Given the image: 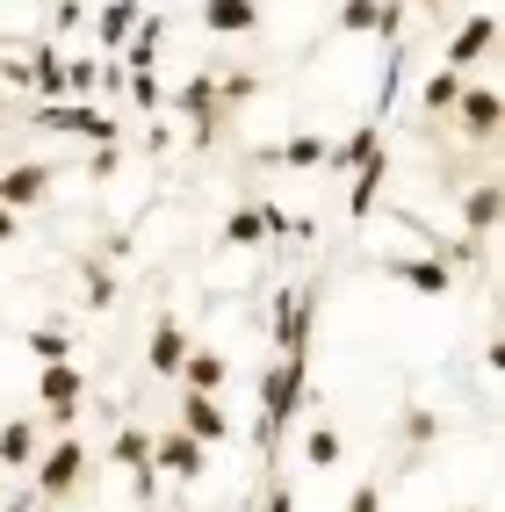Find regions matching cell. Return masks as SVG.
Returning <instances> with one entry per match:
<instances>
[{"label": "cell", "instance_id": "cell-1", "mask_svg": "<svg viewBox=\"0 0 505 512\" xmlns=\"http://www.w3.org/2000/svg\"><path fill=\"white\" fill-rule=\"evenodd\" d=\"M303 404H311V354H275L260 375V455H275V440L296 426Z\"/></svg>", "mask_w": 505, "mask_h": 512}, {"label": "cell", "instance_id": "cell-2", "mask_svg": "<svg viewBox=\"0 0 505 512\" xmlns=\"http://www.w3.org/2000/svg\"><path fill=\"white\" fill-rule=\"evenodd\" d=\"M29 123L51 130V138H87V145H116V116L94 109V101H44L29 109Z\"/></svg>", "mask_w": 505, "mask_h": 512}, {"label": "cell", "instance_id": "cell-3", "mask_svg": "<svg viewBox=\"0 0 505 512\" xmlns=\"http://www.w3.org/2000/svg\"><path fill=\"white\" fill-rule=\"evenodd\" d=\"M87 462H94V455L80 448V440H73V433H58L51 448H44L37 462H29V469H37V498H44V505L73 498V491H80V476H87Z\"/></svg>", "mask_w": 505, "mask_h": 512}, {"label": "cell", "instance_id": "cell-4", "mask_svg": "<svg viewBox=\"0 0 505 512\" xmlns=\"http://www.w3.org/2000/svg\"><path fill=\"white\" fill-rule=\"evenodd\" d=\"M109 462L130 476V498H138V505H159V469H152V433L145 426H116Z\"/></svg>", "mask_w": 505, "mask_h": 512}, {"label": "cell", "instance_id": "cell-5", "mask_svg": "<svg viewBox=\"0 0 505 512\" xmlns=\"http://www.w3.org/2000/svg\"><path fill=\"white\" fill-rule=\"evenodd\" d=\"M166 109H181L188 130H195V145H217V123H224V94H217V73H188L181 94L166 101Z\"/></svg>", "mask_w": 505, "mask_h": 512}, {"label": "cell", "instance_id": "cell-6", "mask_svg": "<svg viewBox=\"0 0 505 512\" xmlns=\"http://www.w3.org/2000/svg\"><path fill=\"white\" fill-rule=\"evenodd\" d=\"M311 318H318V289L282 282V296H275V354H311Z\"/></svg>", "mask_w": 505, "mask_h": 512}, {"label": "cell", "instance_id": "cell-7", "mask_svg": "<svg viewBox=\"0 0 505 512\" xmlns=\"http://www.w3.org/2000/svg\"><path fill=\"white\" fill-rule=\"evenodd\" d=\"M152 469H159V476H174V484H202V469H210V448H202L195 433L166 426V433H152Z\"/></svg>", "mask_w": 505, "mask_h": 512}, {"label": "cell", "instance_id": "cell-8", "mask_svg": "<svg viewBox=\"0 0 505 512\" xmlns=\"http://www.w3.org/2000/svg\"><path fill=\"white\" fill-rule=\"evenodd\" d=\"M37 397H44V412H51V426H73V412H80V397H87V375H80L73 361H51V368H37Z\"/></svg>", "mask_w": 505, "mask_h": 512}, {"label": "cell", "instance_id": "cell-9", "mask_svg": "<svg viewBox=\"0 0 505 512\" xmlns=\"http://www.w3.org/2000/svg\"><path fill=\"white\" fill-rule=\"evenodd\" d=\"M383 275L404 282L412 296H455V275L441 260H426V253H383Z\"/></svg>", "mask_w": 505, "mask_h": 512}, {"label": "cell", "instance_id": "cell-10", "mask_svg": "<svg viewBox=\"0 0 505 512\" xmlns=\"http://www.w3.org/2000/svg\"><path fill=\"white\" fill-rule=\"evenodd\" d=\"M51 181H58L51 159H22V166H8V174H0V210H37V202L51 195Z\"/></svg>", "mask_w": 505, "mask_h": 512}, {"label": "cell", "instance_id": "cell-11", "mask_svg": "<svg viewBox=\"0 0 505 512\" xmlns=\"http://www.w3.org/2000/svg\"><path fill=\"white\" fill-rule=\"evenodd\" d=\"M181 433H195L202 448H231V412L217 397H202V390H181V419H174Z\"/></svg>", "mask_w": 505, "mask_h": 512}, {"label": "cell", "instance_id": "cell-12", "mask_svg": "<svg viewBox=\"0 0 505 512\" xmlns=\"http://www.w3.org/2000/svg\"><path fill=\"white\" fill-rule=\"evenodd\" d=\"M491 44H498V15H491V8H477V15H469V22L455 29V37H448L441 65H448V73H469V65H477Z\"/></svg>", "mask_w": 505, "mask_h": 512}, {"label": "cell", "instance_id": "cell-13", "mask_svg": "<svg viewBox=\"0 0 505 512\" xmlns=\"http://www.w3.org/2000/svg\"><path fill=\"white\" fill-rule=\"evenodd\" d=\"M390 174H397V159H390V152H376V159H361V166H354V188H347V217H354V224L376 217V195H383Z\"/></svg>", "mask_w": 505, "mask_h": 512}, {"label": "cell", "instance_id": "cell-14", "mask_svg": "<svg viewBox=\"0 0 505 512\" xmlns=\"http://www.w3.org/2000/svg\"><path fill=\"white\" fill-rule=\"evenodd\" d=\"M188 347H195V339H188L174 318H159V325H152V339H145V368L174 383V375H181V361H188Z\"/></svg>", "mask_w": 505, "mask_h": 512}, {"label": "cell", "instance_id": "cell-15", "mask_svg": "<svg viewBox=\"0 0 505 512\" xmlns=\"http://www.w3.org/2000/svg\"><path fill=\"white\" fill-rule=\"evenodd\" d=\"M202 29H210V37H253L260 0H202Z\"/></svg>", "mask_w": 505, "mask_h": 512}, {"label": "cell", "instance_id": "cell-16", "mask_svg": "<svg viewBox=\"0 0 505 512\" xmlns=\"http://www.w3.org/2000/svg\"><path fill=\"white\" fill-rule=\"evenodd\" d=\"M498 210H505V195H498V181H477V188L462 195V238H477V246H484V238L498 231Z\"/></svg>", "mask_w": 505, "mask_h": 512}, {"label": "cell", "instance_id": "cell-17", "mask_svg": "<svg viewBox=\"0 0 505 512\" xmlns=\"http://www.w3.org/2000/svg\"><path fill=\"white\" fill-rule=\"evenodd\" d=\"M455 116H462V130H469L477 145H491V138H498V87H462Z\"/></svg>", "mask_w": 505, "mask_h": 512}, {"label": "cell", "instance_id": "cell-18", "mask_svg": "<svg viewBox=\"0 0 505 512\" xmlns=\"http://www.w3.org/2000/svg\"><path fill=\"white\" fill-rule=\"evenodd\" d=\"M224 375H231V361H224L217 347H188V361H181L174 383H181V390H202V397H217V390H224Z\"/></svg>", "mask_w": 505, "mask_h": 512}, {"label": "cell", "instance_id": "cell-19", "mask_svg": "<svg viewBox=\"0 0 505 512\" xmlns=\"http://www.w3.org/2000/svg\"><path fill=\"white\" fill-rule=\"evenodd\" d=\"M138 22H145V8H138V0H109V8L94 15V44L116 58V51L130 44V29H138Z\"/></svg>", "mask_w": 505, "mask_h": 512}, {"label": "cell", "instance_id": "cell-20", "mask_svg": "<svg viewBox=\"0 0 505 512\" xmlns=\"http://www.w3.org/2000/svg\"><path fill=\"white\" fill-rule=\"evenodd\" d=\"M44 455V426L37 419H8L0 426V469H29Z\"/></svg>", "mask_w": 505, "mask_h": 512}, {"label": "cell", "instance_id": "cell-21", "mask_svg": "<svg viewBox=\"0 0 505 512\" xmlns=\"http://www.w3.org/2000/svg\"><path fill=\"white\" fill-rule=\"evenodd\" d=\"M383 152V123H361L354 138H340V145H325V174H354L361 159H376Z\"/></svg>", "mask_w": 505, "mask_h": 512}, {"label": "cell", "instance_id": "cell-22", "mask_svg": "<svg viewBox=\"0 0 505 512\" xmlns=\"http://www.w3.org/2000/svg\"><path fill=\"white\" fill-rule=\"evenodd\" d=\"M159 44H166V22L145 15L138 29H130V44L116 51V65H123V73H152V65H159Z\"/></svg>", "mask_w": 505, "mask_h": 512}, {"label": "cell", "instance_id": "cell-23", "mask_svg": "<svg viewBox=\"0 0 505 512\" xmlns=\"http://www.w3.org/2000/svg\"><path fill=\"white\" fill-rule=\"evenodd\" d=\"M22 73H29V87H37L44 101H65V51H58V44H37Z\"/></svg>", "mask_w": 505, "mask_h": 512}, {"label": "cell", "instance_id": "cell-24", "mask_svg": "<svg viewBox=\"0 0 505 512\" xmlns=\"http://www.w3.org/2000/svg\"><path fill=\"white\" fill-rule=\"evenodd\" d=\"M260 166H325V138H311V130H303V138H282V145L260 152Z\"/></svg>", "mask_w": 505, "mask_h": 512}, {"label": "cell", "instance_id": "cell-25", "mask_svg": "<svg viewBox=\"0 0 505 512\" xmlns=\"http://www.w3.org/2000/svg\"><path fill=\"white\" fill-rule=\"evenodd\" d=\"M224 246H267V210L260 202H246V210L224 217Z\"/></svg>", "mask_w": 505, "mask_h": 512}, {"label": "cell", "instance_id": "cell-26", "mask_svg": "<svg viewBox=\"0 0 505 512\" xmlns=\"http://www.w3.org/2000/svg\"><path fill=\"white\" fill-rule=\"evenodd\" d=\"M397 440H404V448H433V440H441V419H433L426 404H404V412H397Z\"/></svg>", "mask_w": 505, "mask_h": 512}, {"label": "cell", "instance_id": "cell-27", "mask_svg": "<svg viewBox=\"0 0 505 512\" xmlns=\"http://www.w3.org/2000/svg\"><path fill=\"white\" fill-rule=\"evenodd\" d=\"M462 87H469V80H462V73H448V65H441V73H433V80L419 87V109H433V116H448L455 101H462Z\"/></svg>", "mask_w": 505, "mask_h": 512}, {"label": "cell", "instance_id": "cell-28", "mask_svg": "<svg viewBox=\"0 0 505 512\" xmlns=\"http://www.w3.org/2000/svg\"><path fill=\"white\" fill-rule=\"evenodd\" d=\"M22 347H29V354H37V368H51V361H73V339H65L58 325H37V332H29V339H22Z\"/></svg>", "mask_w": 505, "mask_h": 512}, {"label": "cell", "instance_id": "cell-29", "mask_svg": "<svg viewBox=\"0 0 505 512\" xmlns=\"http://www.w3.org/2000/svg\"><path fill=\"white\" fill-rule=\"evenodd\" d=\"M303 462H311V469H332V462H340V433H332V426H311V433H303Z\"/></svg>", "mask_w": 505, "mask_h": 512}, {"label": "cell", "instance_id": "cell-30", "mask_svg": "<svg viewBox=\"0 0 505 512\" xmlns=\"http://www.w3.org/2000/svg\"><path fill=\"white\" fill-rule=\"evenodd\" d=\"M340 29L347 37H376V0H340Z\"/></svg>", "mask_w": 505, "mask_h": 512}, {"label": "cell", "instance_id": "cell-31", "mask_svg": "<svg viewBox=\"0 0 505 512\" xmlns=\"http://www.w3.org/2000/svg\"><path fill=\"white\" fill-rule=\"evenodd\" d=\"M130 109H166V87H159V73H130Z\"/></svg>", "mask_w": 505, "mask_h": 512}, {"label": "cell", "instance_id": "cell-32", "mask_svg": "<svg viewBox=\"0 0 505 512\" xmlns=\"http://www.w3.org/2000/svg\"><path fill=\"white\" fill-rule=\"evenodd\" d=\"M116 166H123V145H94V159H87V181H94V188H109V181H116Z\"/></svg>", "mask_w": 505, "mask_h": 512}, {"label": "cell", "instance_id": "cell-33", "mask_svg": "<svg viewBox=\"0 0 505 512\" xmlns=\"http://www.w3.org/2000/svg\"><path fill=\"white\" fill-rule=\"evenodd\" d=\"M80 22H87V0H51V29L58 37H73Z\"/></svg>", "mask_w": 505, "mask_h": 512}, {"label": "cell", "instance_id": "cell-34", "mask_svg": "<svg viewBox=\"0 0 505 512\" xmlns=\"http://www.w3.org/2000/svg\"><path fill=\"white\" fill-rule=\"evenodd\" d=\"M109 303H116V275L94 267V275H87V311H109Z\"/></svg>", "mask_w": 505, "mask_h": 512}, {"label": "cell", "instance_id": "cell-35", "mask_svg": "<svg viewBox=\"0 0 505 512\" xmlns=\"http://www.w3.org/2000/svg\"><path fill=\"white\" fill-rule=\"evenodd\" d=\"M347 512H383V484H376V476H368V484H354Z\"/></svg>", "mask_w": 505, "mask_h": 512}, {"label": "cell", "instance_id": "cell-36", "mask_svg": "<svg viewBox=\"0 0 505 512\" xmlns=\"http://www.w3.org/2000/svg\"><path fill=\"white\" fill-rule=\"evenodd\" d=\"M260 512H296V484H267V498H260Z\"/></svg>", "mask_w": 505, "mask_h": 512}, {"label": "cell", "instance_id": "cell-37", "mask_svg": "<svg viewBox=\"0 0 505 512\" xmlns=\"http://www.w3.org/2000/svg\"><path fill=\"white\" fill-rule=\"evenodd\" d=\"M101 87H109V94H123V87H130V73H123L116 58H101Z\"/></svg>", "mask_w": 505, "mask_h": 512}, {"label": "cell", "instance_id": "cell-38", "mask_svg": "<svg viewBox=\"0 0 505 512\" xmlns=\"http://www.w3.org/2000/svg\"><path fill=\"white\" fill-rule=\"evenodd\" d=\"M15 231H22V224H15V210H0V246H8Z\"/></svg>", "mask_w": 505, "mask_h": 512}, {"label": "cell", "instance_id": "cell-39", "mask_svg": "<svg viewBox=\"0 0 505 512\" xmlns=\"http://www.w3.org/2000/svg\"><path fill=\"white\" fill-rule=\"evenodd\" d=\"M0 512H29V498H8V505H0Z\"/></svg>", "mask_w": 505, "mask_h": 512}, {"label": "cell", "instance_id": "cell-40", "mask_svg": "<svg viewBox=\"0 0 505 512\" xmlns=\"http://www.w3.org/2000/svg\"><path fill=\"white\" fill-rule=\"evenodd\" d=\"M462 512H484V505H462Z\"/></svg>", "mask_w": 505, "mask_h": 512}]
</instances>
